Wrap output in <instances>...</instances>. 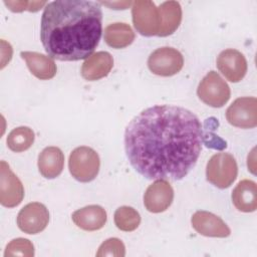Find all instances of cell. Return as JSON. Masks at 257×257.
<instances>
[{
	"label": "cell",
	"mask_w": 257,
	"mask_h": 257,
	"mask_svg": "<svg viewBox=\"0 0 257 257\" xmlns=\"http://www.w3.org/2000/svg\"><path fill=\"white\" fill-rule=\"evenodd\" d=\"M204 141L202 124L191 110L176 105H154L127 124L124 149L143 177L181 180L195 167Z\"/></svg>",
	"instance_id": "6da1fadb"
},
{
	"label": "cell",
	"mask_w": 257,
	"mask_h": 257,
	"mask_svg": "<svg viewBox=\"0 0 257 257\" xmlns=\"http://www.w3.org/2000/svg\"><path fill=\"white\" fill-rule=\"evenodd\" d=\"M101 32L102 11L96 1L56 0L42 13L40 40L48 55L61 61L89 57Z\"/></svg>",
	"instance_id": "7a4b0ae2"
},
{
	"label": "cell",
	"mask_w": 257,
	"mask_h": 257,
	"mask_svg": "<svg viewBox=\"0 0 257 257\" xmlns=\"http://www.w3.org/2000/svg\"><path fill=\"white\" fill-rule=\"evenodd\" d=\"M100 161L97 153L89 147L74 149L68 160V168L71 176L81 183L94 180L98 174Z\"/></svg>",
	"instance_id": "3957f363"
},
{
	"label": "cell",
	"mask_w": 257,
	"mask_h": 257,
	"mask_svg": "<svg viewBox=\"0 0 257 257\" xmlns=\"http://www.w3.org/2000/svg\"><path fill=\"white\" fill-rule=\"evenodd\" d=\"M238 167L235 158L228 153H218L211 157L206 167V178L217 188L230 187L236 180Z\"/></svg>",
	"instance_id": "277c9868"
},
{
	"label": "cell",
	"mask_w": 257,
	"mask_h": 257,
	"mask_svg": "<svg viewBox=\"0 0 257 257\" xmlns=\"http://www.w3.org/2000/svg\"><path fill=\"white\" fill-rule=\"evenodd\" d=\"M197 94L204 103L212 107H222L229 100L231 90L219 73L212 70L199 83Z\"/></svg>",
	"instance_id": "5b68a950"
},
{
	"label": "cell",
	"mask_w": 257,
	"mask_h": 257,
	"mask_svg": "<svg viewBox=\"0 0 257 257\" xmlns=\"http://www.w3.org/2000/svg\"><path fill=\"white\" fill-rule=\"evenodd\" d=\"M133 23L137 31L145 36L159 34L161 16L159 8L150 0H137L132 6Z\"/></svg>",
	"instance_id": "8992f818"
},
{
	"label": "cell",
	"mask_w": 257,
	"mask_h": 257,
	"mask_svg": "<svg viewBox=\"0 0 257 257\" xmlns=\"http://www.w3.org/2000/svg\"><path fill=\"white\" fill-rule=\"evenodd\" d=\"M184 65L182 53L173 47H161L151 53L148 59L149 69L160 76L177 74Z\"/></svg>",
	"instance_id": "52a82bcc"
},
{
	"label": "cell",
	"mask_w": 257,
	"mask_h": 257,
	"mask_svg": "<svg viewBox=\"0 0 257 257\" xmlns=\"http://www.w3.org/2000/svg\"><path fill=\"white\" fill-rule=\"evenodd\" d=\"M230 124L240 128H253L257 125V99L244 96L235 99L226 110Z\"/></svg>",
	"instance_id": "ba28073f"
},
{
	"label": "cell",
	"mask_w": 257,
	"mask_h": 257,
	"mask_svg": "<svg viewBox=\"0 0 257 257\" xmlns=\"http://www.w3.org/2000/svg\"><path fill=\"white\" fill-rule=\"evenodd\" d=\"M24 198V188L5 161L0 162V203L7 208L18 206Z\"/></svg>",
	"instance_id": "9c48e42d"
},
{
	"label": "cell",
	"mask_w": 257,
	"mask_h": 257,
	"mask_svg": "<svg viewBox=\"0 0 257 257\" xmlns=\"http://www.w3.org/2000/svg\"><path fill=\"white\" fill-rule=\"evenodd\" d=\"M49 222L47 208L38 202L25 205L18 213L17 225L26 234H37L43 231Z\"/></svg>",
	"instance_id": "30bf717a"
},
{
	"label": "cell",
	"mask_w": 257,
	"mask_h": 257,
	"mask_svg": "<svg viewBox=\"0 0 257 257\" xmlns=\"http://www.w3.org/2000/svg\"><path fill=\"white\" fill-rule=\"evenodd\" d=\"M174 200V190L165 179H157L148 187L144 195V205L149 212L161 213L166 211Z\"/></svg>",
	"instance_id": "8fae6325"
},
{
	"label": "cell",
	"mask_w": 257,
	"mask_h": 257,
	"mask_svg": "<svg viewBox=\"0 0 257 257\" xmlns=\"http://www.w3.org/2000/svg\"><path fill=\"white\" fill-rule=\"evenodd\" d=\"M219 71L231 82H239L247 72L245 56L236 49H225L216 60Z\"/></svg>",
	"instance_id": "7c38bea8"
},
{
	"label": "cell",
	"mask_w": 257,
	"mask_h": 257,
	"mask_svg": "<svg viewBox=\"0 0 257 257\" xmlns=\"http://www.w3.org/2000/svg\"><path fill=\"white\" fill-rule=\"evenodd\" d=\"M191 223L193 228L203 236L225 238L231 234L230 228L220 217L207 211L194 213Z\"/></svg>",
	"instance_id": "4fadbf2b"
},
{
	"label": "cell",
	"mask_w": 257,
	"mask_h": 257,
	"mask_svg": "<svg viewBox=\"0 0 257 257\" xmlns=\"http://www.w3.org/2000/svg\"><path fill=\"white\" fill-rule=\"evenodd\" d=\"M113 66V58L106 51H98L85 59L81 66V76L88 81L105 77Z\"/></svg>",
	"instance_id": "5bb4252c"
},
{
	"label": "cell",
	"mask_w": 257,
	"mask_h": 257,
	"mask_svg": "<svg viewBox=\"0 0 257 257\" xmlns=\"http://www.w3.org/2000/svg\"><path fill=\"white\" fill-rule=\"evenodd\" d=\"M74 224L84 231H96L101 229L107 219L105 210L98 205H89L72 213Z\"/></svg>",
	"instance_id": "9a60e30c"
},
{
	"label": "cell",
	"mask_w": 257,
	"mask_h": 257,
	"mask_svg": "<svg viewBox=\"0 0 257 257\" xmlns=\"http://www.w3.org/2000/svg\"><path fill=\"white\" fill-rule=\"evenodd\" d=\"M20 56L25 60L30 72L41 80H47L56 74V64L50 56L33 52V51H22Z\"/></svg>",
	"instance_id": "2e32d148"
},
{
	"label": "cell",
	"mask_w": 257,
	"mask_h": 257,
	"mask_svg": "<svg viewBox=\"0 0 257 257\" xmlns=\"http://www.w3.org/2000/svg\"><path fill=\"white\" fill-rule=\"evenodd\" d=\"M232 202L237 210L245 213L257 209V187L251 180H242L232 192Z\"/></svg>",
	"instance_id": "e0dca14e"
},
{
	"label": "cell",
	"mask_w": 257,
	"mask_h": 257,
	"mask_svg": "<svg viewBox=\"0 0 257 257\" xmlns=\"http://www.w3.org/2000/svg\"><path fill=\"white\" fill-rule=\"evenodd\" d=\"M64 166V155L57 147L45 148L38 157V170L46 179L58 177Z\"/></svg>",
	"instance_id": "ac0fdd59"
},
{
	"label": "cell",
	"mask_w": 257,
	"mask_h": 257,
	"mask_svg": "<svg viewBox=\"0 0 257 257\" xmlns=\"http://www.w3.org/2000/svg\"><path fill=\"white\" fill-rule=\"evenodd\" d=\"M161 16V27L158 36H169L173 34L182 21V8L177 1H166L159 7Z\"/></svg>",
	"instance_id": "d6986e66"
},
{
	"label": "cell",
	"mask_w": 257,
	"mask_h": 257,
	"mask_svg": "<svg viewBox=\"0 0 257 257\" xmlns=\"http://www.w3.org/2000/svg\"><path fill=\"white\" fill-rule=\"evenodd\" d=\"M103 37L108 46L115 49H120L133 43L135 40V32L128 24L115 22L105 27Z\"/></svg>",
	"instance_id": "ffe728a7"
},
{
	"label": "cell",
	"mask_w": 257,
	"mask_h": 257,
	"mask_svg": "<svg viewBox=\"0 0 257 257\" xmlns=\"http://www.w3.org/2000/svg\"><path fill=\"white\" fill-rule=\"evenodd\" d=\"M34 132L28 126H18L12 130L7 137L8 148L15 153L28 150L34 143Z\"/></svg>",
	"instance_id": "44dd1931"
},
{
	"label": "cell",
	"mask_w": 257,
	"mask_h": 257,
	"mask_svg": "<svg viewBox=\"0 0 257 257\" xmlns=\"http://www.w3.org/2000/svg\"><path fill=\"white\" fill-rule=\"evenodd\" d=\"M115 226L124 232L136 230L141 223V216L137 210L128 206H121L114 212Z\"/></svg>",
	"instance_id": "7402d4cb"
},
{
	"label": "cell",
	"mask_w": 257,
	"mask_h": 257,
	"mask_svg": "<svg viewBox=\"0 0 257 257\" xmlns=\"http://www.w3.org/2000/svg\"><path fill=\"white\" fill-rule=\"evenodd\" d=\"M4 256L5 257H12V256L33 257L34 246L28 239L16 238L7 244L5 248Z\"/></svg>",
	"instance_id": "603a6c76"
},
{
	"label": "cell",
	"mask_w": 257,
	"mask_h": 257,
	"mask_svg": "<svg viewBox=\"0 0 257 257\" xmlns=\"http://www.w3.org/2000/svg\"><path fill=\"white\" fill-rule=\"evenodd\" d=\"M125 255V247L121 240L117 238H109L105 240L96 252L97 257H123Z\"/></svg>",
	"instance_id": "cb8c5ba5"
},
{
	"label": "cell",
	"mask_w": 257,
	"mask_h": 257,
	"mask_svg": "<svg viewBox=\"0 0 257 257\" xmlns=\"http://www.w3.org/2000/svg\"><path fill=\"white\" fill-rule=\"evenodd\" d=\"M5 5L8 6V8L13 12H21L23 10H28L30 12H36L38 11L42 6L46 4L45 1L42 2H27V1H4Z\"/></svg>",
	"instance_id": "d4e9b609"
},
{
	"label": "cell",
	"mask_w": 257,
	"mask_h": 257,
	"mask_svg": "<svg viewBox=\"0 0 257 257\" xmlns=\"http://www.w3.org/2000/svg\"><path fill=\"white\" fill-rule=\"evenodd\" d=\"M100 4H104L106 6H111V7H114L115 5L116 6H119V9H126L127 6H130L131 4H133V2L128 1V2H112V3H109V2H99Z\"/></svg>",
	"instance_id": "484cf974"
}]
</instances>
